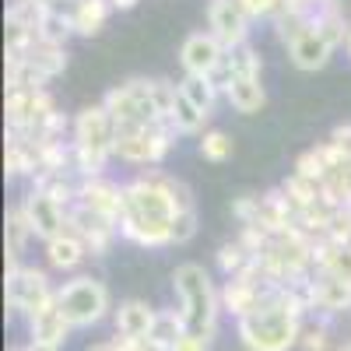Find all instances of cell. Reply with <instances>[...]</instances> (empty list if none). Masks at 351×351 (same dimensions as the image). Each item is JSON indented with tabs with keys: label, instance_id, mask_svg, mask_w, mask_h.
<instances>
[{
	"label": "cell",
	"instance_id": "cell-16",
	"mask_svg": "<svg viewBox=\"0 0 351 351\" xmlns=\"http://www.w3.org/2000/svg\"><path fill=\"white\" fill-rule=\"evenodd\" d=\"M155 306H148L144 299H123L112 309V327L123 337H148L155 327Z\"/></svg>",
	"mask_w": 351,
	"mask_h": 351
},
{
	"label": "cell",
	"instance_id": "cell-7",
	"mask_svg": "<svg viewBox=\"0 0 351 351\" xmlns=\"http://www.w3.org/2000/svg\"><path fill=\"white\" fill-rule=\"evenodd\" d=\"M4 299H8V313L11 316H25L32 319L36 313L56 306V288L49 281V274L36 263H21L11 267L4 278Z\"/></svg>",
	"mask_w": 351,
	"mask_h": 351
},
{
	"label": "cell",
	"instance_id": "cell-32",
	"mask_svg": "<svg viewBox=\"0 0 351 351\" xmlns=\"http://www.w3.org/2000/svg\"><path fill=\"white\" fill-rule=\"evenodd\" d=\"M152 102L162 120H172L176 102H180V84H172L169 77H152Z\"/></svg>",
	"mask_w": 351,
	"mask_h": 351
},
{
	"label": "cell",
	"instance_id": "cell-4",
	"mask_svg": "<svg viewBox=\"0 0 351 351\" xmlns=\"http://www.w3.org/2000/svg\"><path fill=\"white\" fill-rule=\"evenodd\" d=\"M71 144H74V165L81 180H95V176L106 172V162L112 158V148H116V123L102 102L84 106L74 116Z\"/></svg>",
	"mask_w": 351,
	"mask_h": 351
},
{
	"label": "cell",
	"instance_id": "cell-2",
	"mask_svg": "<svg viewBox=\"0 0 351 351\" xmlns=\"http://www.w3.org/2000/svg\"><path fill=\"white\" fill-rule=\"evenodd\" d=\"M176 215H180V208H176V200H172L165 169H144L134 180L123 183L120 239L144 246V250L172 246Z\"/></svg>",
	"mask_w": 351,
	"mask_h": 351
},
{
	"label": "cell",
	"instance_id": "cell-46",
	"mask_svg": "<svg viewBox=\"0 0 351 351\" xmlns=\"http://www.w3.org/2000/svg\"><path fill=\"white\" fill-rule=\"evenodd\" d=\"M46 4H56V0H46Z\"/></svg>",
	"mask_w": 351,
	"mask_h": 351
},
{
	"label": "cell",
	"instance_id": "cell-8",
	"mask_svg": "<svg viewBox=\"0 0 351 351\" xmlns=\"http://www.w3.org/2000/svg\"><path fill=\"white\" fill-rule=\"evenodd\" d=\"M106 112L112 116L116 130L120 127H141V123H155L162 120L155 102H152V77H127L123 84H116L102 99Z\"/></svg>",
	"mask_w": 351,
	"mask_h": 351
},
{
	"label": "cell",
	"instance_id": "cell-17",
	"mask_svg": "<svg viewBox=\"0 0 351 351\" xmlns=\"http://www.w3.org/2000/svg\"><path fill=\"white\" fill-rule=\"evenodd\" d=\"M43 253H46V267H49V271H60V274L77 271L81 263H84V256H88L84 243H81L77 236H71V232H64V236L43 243Z\"/></svg>",
	"mask_w": 351,
	"mask_h": 351
},
{
	"label": "cell",
	"instance_id": "cell-12",
	"mask_svg": "<svg viewBox=\"0 0 351 351\" xmlns=\"http://www.w3.org/2000/svg\"><path fill=\"white\" fill-rule=\"evenodd\" d=\"M228 49L211 36V32H190L180 46V64H183V74H197V77H211L221 64V56Z\"/></svg>",
	"mask_w": 351,
	"mask_h": 351
},
{
	"label": "cell",
	"instance_id": "cell-36",
	"mask_svg": "<svg viewBox=\"0 0 351 351\" xmlns=\"http://www.w3.org/2000/svg\"><path fill=\"white\" fill-rule=\"evenodd\" d=\"M200 228V218H197V208L193 211H180L176 215V228H172V246H186Z\"/></svg>",
	"mask_w": 351,
	"mask_h": 351
},
{
	"label": "cell",
	"instance_id": "cell-23",
	"mask_svg": "<svg viewBox=\"0 0 351 351\" xmlns=\"http://www.w3.org/2000/svg\"><path fill=\"white\" fill-rule=\"evenodd\" d=\"M21 60H28L43 77H56V74H64L67 71V46H53V43H43V39H36L32 43V49H28ZM11 64V60H8Z\"/></svg>",
	"mask_w": 351,
	"mask_h": 351
},
{
	"label": "cell",
	"instance_id": "cell-9",
	"mask_svg": "<svg viewBox=\"0 0 351 351\" xmlns=\"http://www.w3.org/2000/svg\"><path fill=\"white\" fill-rule=\"evenodd\" d=\"M67 232L84 243L88 256H106L109 246L120 239V225H116L112 218H102L95 211H88L84 204H74V208L67 211Z\"/></svg>",
	"mask_w": 351,
	"mask_h": 351
},
{
	"label": "cell",
	"instance_id": "cell-27",
	"mask_svg": "<svg viewBox=\"0 0 351 351\" xmlns=\"http://www.w3.org/2000/svg\"><path fill=\"white\" fill-rule=\"evenodd\" d=\"M250 250L239 243V239H232V243H221L218 246V253H215V263H218V271L225 274V278H236V274H243L246 267H250Z\"/></svg>",
	"mask_w": 351,
	"mask_h": 351
},
{
	"label": "cell",
	"instance_id": "cell-6",
	"mask_svg": "<svg viewBox=\"0 0 351 351\" xmlns=\"http://www.w3.org/2000/svg\"><path fill=\"white\" fill-rule=\"evenodd\" d=\"M180 130L172 127V120H155L141 127H120L116 130V148L112 155L127 165H162L165 155L176 148Z\"/></svg>",
	"mask_w": 351,
	"mask_h": 351
},
{
	"label": "cell",
	"instance_id": "cell-10",
	"mask_svg": "<svg viewBox=\"0 0 351 351\" xmlns=\"http://www.w3.org/2000/svg\"><path fill=\"white\" fill-rule=\"evenodd\" d=\"M250 14L243 11L239 0H211L208 4V32L225 46L236 49L243 43H250Z\"/></svg>",
	"mask_w": 351,
	"mask_h": 351
},
{
	"label": "cell",
	"instance_id": "cell-3",
	"mask_svg": "<svg viewBox=\"0 0 351 351\" xmlns=\"http://www.w3.org/2000/svg\"><path fill=\"white\" fill-rule=\"evenodd\" d=\"M172 295H176V309L183 313L190 334H204V337L218 334L221 288L215 285L211 271H204V263L186 260L172 271Z\"/></svg>",
	"mask_w": 351,
	"mask_h": 351
},
{
	"label": "cell",
	"instance_id": "cell-37",
	"mask_svg": "<svg viewBox=\"0 0 351 351\" xmlns=\"http://www.w3.org/2000/svg\"><path fill=\"white\" fill-rule=\"evenodd\" d=\"M211 341L215 337H204V334H183L180 341H176V348L172 351H211Z\"/></svg>",
	"mask_w": 351,
	"mask_h": 351
},
{
	"label": "cell",
	"instance_id": "cell-33",
	"mask_svg": "<svg viewBox=\"0 0 351 351\" xmlns=\"http://www.w3.org/2000/svg\"><path fill=\"white\" fill-rule=\"evenodd\" d=\"M299 348H302V351H330V327H327L324 316L306 319V330H302Z\"/></svg>",
	"mask_w": 351,
	"mask_h": 351
},
{
	"label": "cell",
	"instance_id": "cell-26",
	"mask_svg": "<svg viewBox=\"0 0 351 351\" xmlns=\"http://www.w3.org/2000/svg\"><path fill=\"white\" fill-rule=\"evenodd\" d=\"M180 92L204 112V116H208V120H211V112H215V102H218V88H215V81L211 77H197V74H183V81H180Z\"/></svg>",
	"mask_w": 351,
	"mask_h": 351
},
{
	"label": "cell",
	"instance_id": "cell-20",
	"mask_svg": "<svg viewBox=\"0 0 351 351\" xmlns=\"http://www.w3.org/2000/svg\"><path fill=\"white\" fill-rule=\"evenodd\" d=\"M36 232L32 225H28L21 204H14V208H8V218H4V246H8V271L11 267H21V256L28 250V239H32Z\"/></svg>",
	"mask_w": 351,
	"mask_h": 351
},
{
	"label": "cell",
	"instance_id": "cell-28",
	"mask_svg": "<svg viewBox=\"0 0 351 351\" xmlns=\"http://www.w3.org/2000/svg\"><path fill=\"white\" fill-rule=\"evenodd\" d=\"M281 190L291 200V208H295V218H299V211H306L309 204L319 200V183H309V180H302V176H295V172L281 183Z\"/></svg>",
	"mask_w": 351,
	"mask_h": 351
},
{
	"label": "cell",
	"instance_id": "cell-40",
	"mask_svg": "<svg viewBox=\"0 0 351 351\" xmlns=\"http://www.w3.org/2000/svg\"><path fill=\"white\" fill-rule=\"evenodd\" d=\"M84 351H116L112 341H92V344H84Z\"/></svg>",
	"mask_w": 351,
	"mask_h": 351
},
{
	"label": "cell",
	"instance_id": "cell-14",
	"mask_svg": "<svg viewBox=\"0 0 351 351\" xmlns=\"http://www.w3.org/2000/svg\"><path fill=\"white\" fill-rule=\"evenodd\" d=\"M77 204H84L88 211H95L102 218H112L120 225L123 215V183H112L106 176H95V180H77Z\"/></svg>",
	"mask_w": 351,
	"mask_h": 351
},
{
	"label": "cell",
	"instance_id": "cell-45",
	"mask_svg": "<svg viewBox=\"0 0 351 351\" xmlns=\"http://www.w3.org/2000/svg\"><path fill=\"white\" fill-rule=\"evenodd\" d=\"M344 49H348V56H351V36H348V46H344Z\"/></svg>",
	"mask_w": 351,
	"mask_h": 351
},
{
	"label": "cell",
	"instance_id": "cell-11",
	"mask_svg": "<svg viewBox=\"0 0 351 351\" xmlns=\"http://www.w3.org/2000/svg\"><path fill=\"white\" fill-rule=\"evenodd\" d=\"M21 211H25L28 225H32L36 239H43V243H49V239H56V236H64V232H67V211L49 193H43L36 186L25 193Z\"/></svg>",
	"mask_w": 351,
	"mask_h": 351
},
{
	"label": "cell",
	"instance_id": "cell-18",
	"mask_svg": "<svg viewBox=\"0 0 351 351\" xmlns=\"http://www.w3.org/2000/svg\"><path fill=\"white\" fill-rule=\"evenodd\" d=\"M71 334H74V327L67 324V316L56 306H49V309H43V313H36L32 319H28V341H43V344L64 348Z\"/></svg>",
	"mask_w": 351,
	"mask_h": 351
},
{
	"label": "cell",
	"instance_id": "cell-13",
	"mask_svg": "<svg viewBox=\"0 0 351 351\" xmlns=\"http://www.w3.org/2000/svg\"><path fill=\"white\" fill-rule=\"evenodd\" d=\"M309 306H313V316H341L351 309V281L348 278H334V274H316L313 271V281H309Z\"/></svg>",
	"mask_w": 351,
	"mask_h": 351
},
{
	"label": "cell",
	"instance_id": "cell-44",
	"mask_svg": "<svg viewBox=\"0 0 351 351\" xmlns=\"http://www.w3.org/2000/svg\"><path fill=\"white\" fill-rule=\"evenodd\" d=\"M8 351H25V344H14V348H8Z\"/></svg>",
	"mask_w": 351,
	"mask_h": 351
},
{
	"label": "cell",
	"instance_id": "cell-22",
	"mask_svg": "<svg viewBox=\"0 0 351 351\" xmlns=\"http://www.w3.org/2000/svg\"><path fill=\"white\" fill-rule=\"evenodd\" d=\"M313 25H316V32H324V36L334 43V49H337V46H348L351 21H348L344 11L337 8V0H324V4L316 8V14H313Z\"/></svg>",
	"mask_w": 351,
	"mask_h": 351
},
{
	"label": "cell",
	"instance_id": "cell-43",
	"mask_svg": "<svg viewBox=\"0 0 351 351\" xmlns=\"http://www.w3.org/2000/svg\"><path fill=\"white\" fill-rule=\"evenodd\" d=\"M337 351H351V341H344V344H341V348H337Z\"/></svg>",
	"mask_w": 351,
	"mask_h": 351
},
{
	"label": "cell",
	"instance_id": "cell-35",
	"mask_svg": "<svg viewBox=\"0 0 351 351\" xmlns=\"http://www.w3.org/2000/svg\"><path fill=\"white\" fill-rule=\"evenodd\" d=\"M232 215H236L239 225H256L260 218V193H239L232 200Z\"/></svg>",
	"mask_w": 351,
	"mask_h": 351
},
{
	"label": "cell",
	"instance_id": "cell-5",
	"mask_svg": "<svg viewBox=\"0 0 351 351\" xmlns=\"http://www.w3.org/2000/svg\"><path fill=\"white\" fill-rule=\"evenodd\" d=\"M56 309L67 316L74 330H92L112 313L109 288L92 274H74L71 281L56 285Z\"/></svg>",
	"mask_w": 351,
	"mask_h": 351
},
{
	"label": "cell",
	"instance_id": "cell-39",
	"mask_svg": "<svg viewBox=\"0 0 351 351\" xmlns=\"http://www.w3.org/2000/svg\"><path fill=\"white\" fill-rule=\"evenodd\" d=\"M25 351H64V348H56V344H43V341H28Z\"/></svg>",
	"mask_w": 351,
	"mask_h": 351
},
{
	"label": "cell",
	"instance_id": "cell-34",
	"mask_svg": "<svg viewBox=\"0 0 351 351\" xmlns=\"http://www.w3.org/2000/svg\"><path fill=\"white\" fill-rule=\"evenodd\" d=\"M250 21H274L285 11V0H239Z\"/></svg>",
	"mask_w": 351,
	"mask_h": 351
},
{
	"label": "cell",
	"instance_id": "cell-24",
	"mask_svg": "<svg viewBox=\"0 0 351 351\" xmlns=\"http://www.w3.org/2000/svg\"><path fill=\"white\" fill-rule=\"evenodd\" d=\"M74 36V21H71V11L60 8V0L46 8L43 14V25H39V39L43 43H53V46H67V39Z\"/></svg>",
	"mask_w": 351,
	"mask_h": 351
},
{
	"label": "cell",
	"instance_id": "cell-42",
	"mask_svg": "<svg viewBox=\"0 0 351 351\" xmlns=\"http://www.w3.org/2000/svg\"><path fill=\"white\" fill-rule=\"evenodd\" d=\"M141 351H169V348H162V344H155V341L144 337V341H141Z\"/></svg>",
	"mask_w": 351,
	"mask_h": 351
},
{
	"label": "cell",
	"instance_id": "cell-21",
	"mask_svg": "<svg viewBox=\"0 0 351 351\" xmlns=\"http://www.w3.org/2000/svg\"><path fill=\"white\" fill-rule=\"evenodd\" d=\"M225 99L239 116H253V112H260L263 106H267V88H263L260 77H236L228 84Z\"/></svg>",
	"mask_w": 351,
	"mask_h": 351
},
{
	"label": "cell",
	"instance_id": "cell-41",
	"mask_svg": "<svg viewBox=\"0 0 351 351\" xmlns=\"http://www.w3.org/2000/svg\"><path fill=\"white\" fill-rule=\"evenodd\" d=\"M112 4V11H130V8H137V0H109Z\"/></svg>",
	"mask_w": 351,
	"mask_h": 351
},
{
	"label": "cell",
	"instance_id": "cell-25",
	"mask_svg": "<svg viewBox=\"0 0 351 351\" xmlns=\"http://www.w3.org/2000/svg\"><path fill=\"white\" fill-rule=\"evenodd\" d=\"M186 334V319H183V313L180 309H158L155 313V327H152V334H148V341H155V344H162V348H176V341H180Z\"/></svg>",
	"mask_w": 351,
	"mask_h": 351
},
{
	"label": "cell",
	"instance_id": "cell-19",
	"mask_svg": "<svg viewBox=\"0 0 351 351\" xmlns=\"http://www.w3.org/2000/svg\"><path fill=\"white\" fill-rule=\"evenodd\" d=\"M112 14V4L109 0H74L71 4V21H74V36L81 39H92L99 36L106 21Z\"/></svg>",
	"mask_w": 351,
	"mask_h": 351
},
{
	"label": "cell",
	"instance_id": "cell-1",
	"mask_svg": "<svg viewBox=\"0 0 351 351\" xmlns=\"http://www.w3.org/2000/svg\"><path fill=\"white\" fill-rule=\"evenodd\" d=\"M309 281L295 285H271L260 295L256 309L236 319V337L243 351H291L299 348L306 319L313 316L309 306Z\"/></svg>",
	"mask_w": 351,
	"mask_h": 351
},
{
	"label": "cell",
	"instance_id": "cell-29",
	"mask_svg": "<svg viewBox=\"0 0 351 351\" xmlns=\"http://www.w3.org/2000/svg\"><path fill=\"white\" fill-rule=\"evenodd\" d=\"M228 67H232V81H236V77H260L263 74V60H260V53L250 43L228 49Z\"/></svg>",
	"mask_w": 351,
	"mask_h": 351
},
{
	"label": "cell",
	"instance_id": "cell-30",
	"mask_svg": "<svg viewBox=\"0 0 351 351\" xmlns=\"http://www.w3.org/2000/svg\"><path fill=\"white\" fill-rule=\"evenodd\" d=\"M197 152H200L204 162H228L232 152H236V144H232V137L225 130H204Z\"/></svg>",
	"mask_w": 351,
	"mask_h": 351
},
{
	"label": "cell",
	"instance_id": "cell-15",
	"mask_svg": "<svg viewBox=\"0 0 351 351\" xmlns=\"http://www.w3.org/2000/svg\"><path fill=\"white\" fill-rule=\"evenodd\" d=\"M330 56H334V43H330L324 32H316V25L306 28L299 39L288 43V60H291V67H299V71H306V74L324 71V67L330 64Z\"/></svg>",
	"mask_w": 351,
	"mask_h": 351
},
{
	"label": "cell",
	"instance_id": "cell-31",
	"mask_svg": "<svg viewBox=\"0 0 351 351\" xmlns=\"http://www.w3.org/2000/svg\"><path fill=\"white\" fill-rule=\"evenodd\" d=\"M204 123H208V116L180 92V102H176V112H172V127L180 134H204Z\"/></svg>",
	"mask_w": 351,
	"mask_h": 351
},
{
	"label": "cell",
	"instance_id": "cell-38",
	"mask_svg": "<svg viewBox=\"0 0 351 351\" xmlns=\"http://www.w3.org/2000/svg\"><path fill=\"white\" fill-rule=\"evenodd\" d=\"M330 144L344 155V162H351V123H341L330 130Z\"/></svg>",
	"mask_w": 351,
	"mask_h": 351
}]
</instances>
